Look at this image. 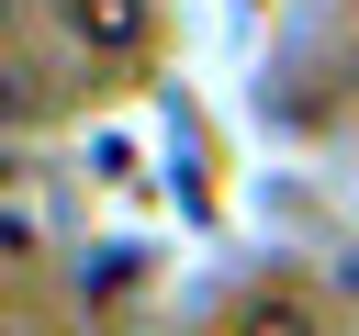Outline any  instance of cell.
I'll return each instance as SVG.
<instances>
[{"label": "cell", "instance_id": "1", "mask_svg": "<svg viewBox=\"0 0 359 336\" xmlns=\"http://www.w3.org/2000/svg\"><path fill=\"white\" fill-rule=\"evenodd\" d=\"M56 22H67V45H79L90 67H123V56H146L157 0H56Z\"/></svg>", "mask_w": 359, "mask_h": 336}, {"label": "cell", "instance_id": "2", "mask_svg": "<svg viewBox=\"0 0 359 336\" xmlns=\"http://www.w3.org/2000/svg\"><path fill=\"white\" fill-rule=\"evenodd\" d=\"M224 336H325V302H303L292 280H258L224 302Z\"/></svg>", "mask_w": 359, "mask_h": 336}]
</instances>
